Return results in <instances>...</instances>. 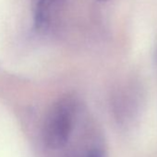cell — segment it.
Returning a JSON list of instances; mask_svg holds the SVG:
<instances>
[{
	"instance_id": "6da1fadb",
	"label": "cell",
	"mask_w": 157,
	"mask_h": 157,
	"mask_svg": "<svg viewBox=\"0 0 157 157\" xmlns=\"http://www.w3.org/2000/svg\"><path fill=\"white\" fill-rule=\"evenodd\" d=\"M78 104L71 97L58 100L50 109L43 128L44 145L52 150L63 148L74 128Z\"/></svg>"
},
{
	"instance_id": "7a4b0ae2",
	"label": "cell",
	"mask_w": 157,
	"mask_h": 157,
	"mask_svg": "<svg viewBox=\"0 0 157 157\" xmlns=\"http://www.w3.org/2000/svg\"><path fill=\"white\" fill-rule=\"evenodd\" d=\"M56 0H32L33 21L37 31L45 32L51 23Z\"/></svg>"
},
{
	"instance_id": "3957f363",
	"label": "cell",
	"mask_w": 157,
	"mask_h": 157,
	"mask_svg": "<svg viewBox=\"0 0 157 157\" xmlns=\"http://www.w3.org/2000/svg\"><path fill=\"white\" fill-rule=\"evenodd\" d=\"M85 157H105V154L104 151L99 148H92L87 151Z\"/></svg>"
}]
</instances>
